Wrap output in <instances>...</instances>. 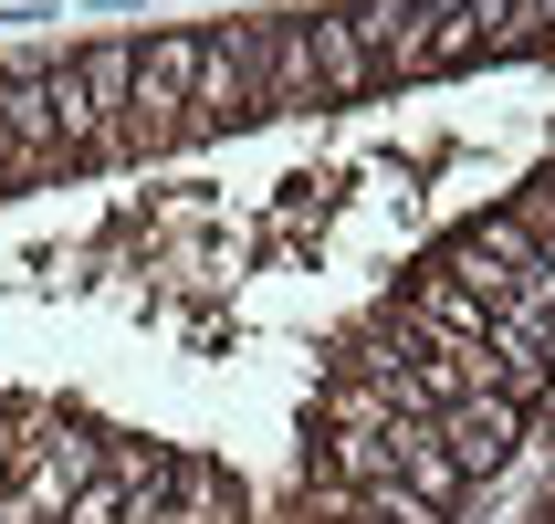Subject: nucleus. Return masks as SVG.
Segmentation results:
<instances>
[{
    "mask_svg": "<svg viewBox=\"0 0 555 524\" xmlns=\"http://www.w3.org/2000/svg\"><path fill=\"white\" fill-rule=\"evenodd\" d=\"M482 325H493V294H472L462 273H420L399 283V336L409 346H482Z\"/></svg>",
    "mask_w": 555,
    "mask_h": 524,
    "instance_id": "1",
    "label": "nucleus"
},
{
    "mask_svg": "<svg viewBox=\"0 0 555 524\" xmlns=\"http://www.w3.org/2000/svg\"><path fill=\"white\" fill-rule=\"evenodd\" d=\"M305 31V63H314V94L325 105H357V94H388V74H377V42L357 31V11H314Z\"/></svg>",
    "mask_w": 555,
    "mask_h": 524,
    "instance_id": "2",
    "label": "nucleus"
},
{
    "mask_svg": "<svg viewBox=\"0 0 555 524\" xmlns=\"http://www.w3.org/2000/svg\"><path fill=\"white\" fill-rule=\"evenodd\" d=\"M430 431H440V451H451V462L482 483V472H503V462H514V440H525V409H514V399H493V388H472V399H451V409H440Z\"/></svg>",
    "mask_w": 555,
    "mask_h": 524,
    "instance_id": "3",
    "label": "nucleus"
},
{
    "mask_svg": "<svg viewBox=\"0 0 555 524\" xmlns=\"http://www.w3.org/2000/svg\"><path fill=\"white\" fill-rule=\"evenodd\" d=\"M482 368H493V399L534 409V399H545V378H555V336L493 305V325H482Z\"/></svg>",
    "mask_w": 555,
    "mask_h": 524,
    "instance_id": "4",
    "label": "nucleus"
},
{
    "mask_svg": "<svg viewBox=\"0 0 555 524\" xmlns=\"http://www.w3.org/2000/svg\"><path fill=\"white\" fill-rule=\"evenodd\" d=\"M388 462H399V483H409L420 503H440V514L472 494V472L440 451V431H430V420H388Z\"/></svg>",
    "mask_w": 555,
    "mask_h": 524,
    "instance_id": "5",
    "label": "nucleus"
},
{
    "mask_svg": "<svg viewBox=\"0 0 555 524\" xmlns=\"http://www.w3.org/2000/svg\"><path fill=\"white\" fill-rule=\"evenodd\" d=\"M493 305H503V315H525V325H545V336H555V242L534 252V263H525L514 283H503Z\"/></svg>",
    "mask_w": 555,
    "mask_h": 524,
    "instance_id": "6",
    "label": "nucleus"
}]
</instances>
